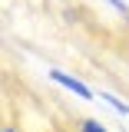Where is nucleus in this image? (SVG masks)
<instances>
[{"label":"nucleus","mask_w":129,"mask_h":132,"mask_svg":"<svg viewBox=\"0 0 129 132\" xmlns=\"http://www.w3.org/2000/svg\"><path fill=\"white\" fill-rule=\"evenodd\" d=\"M50 79L56 82V86H63V89H70V93H76L80 99H96V93H93L83 79L70 76V73H63V69H50Z\"/></svg>","instance_id":"obj_1"},{"label":"nucleus","mask_w":129,"mask_h":132,"mask_svg":"<svg viewBox=\"0 0 129 132\" xmlns=\"http://www.w3.org/2000/svg\"><path fill=\"white\" fill-rule=\"evenodd\" d=\"M80 132H109V129H106V126H103L99 119H93V116H86V119L80 122Z\"/></svg>","instance_id":"obj_3"},{"label":"nucleus","mask_w":129,"mask_h":132,"mask_svg":"<svg viewBox=\"0 0 129 132\" xmlns=\"http://www.w3.org/2000/svg\"><path fill=\"white\" fill-rule=\"evenodd\" d=\"M3 132H17V129H3Z\"/></svg>","instance_id":"obj_5"},{"label":"nucleus","mask_w":129,"mask_h":132,"mask_svg":"<svg viewBox=\"0 0 129 132\" xmlns=\"http://www.w3.org/2000/svg\"><path fill=\"white\" fill-rule=\"evenodd\" d=\"M99 96H103V102H109V106H113L119 116H129V102H123L116 93H99Z\"/></svg>","instance_id":"obj_2"},{"label":"nucleus","mask_w":129,"mask_h":132,"mask_svg":"<svg viewBox=\"0 0 129 132\" xmlns=\"http://www.w3.org/2000/svg\"><path fill=\"white\" fill-rule=\"evenodd\" d=\"M106 3H109V7H116L119 13H126V0H106Z\"/></svg>","instance_id":"obj_4"}]
</instances>
